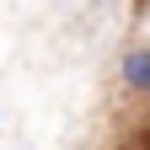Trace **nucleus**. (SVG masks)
<instances>
[{
  "label": "nucleus",
  "instance_id": "obj_1",
  "mask_svg": "<svg viewBox=\"0 0 150 150\" xmlns=\"http://www.w3.org/2000/svg\"><path fill=\"white\" fill-rule=\"evenodd\" d=\"M118 81H123L129 91H139V97H150V48H145V43H134V48L123 54Z\"/></svg>",
  "mask_w": 150,
  "mask_h": 150
},
{
  "label": "nucleus",
  "instance_id": "obj_2",
  "mask_svg": "<svg viewBox=\"0 0 150 150\" xmlns=\"http://www.w3.org/2000/svg\"><path fill=\"white\" fill-rule=\"evenodd\" d=\"M139 6H150V0H139Z\"/></svg>",
  "mask_w": 150,
  "mask_h": 150
},
{
  "label": "nucleus",
  "instance_id": "obj_3",
  "mask_svg": "<svg viewBox=\"0 0 150 150\" xmlns=\"http://www.w3.org/2000/svg\"><path fill=\"white\" fill-rule=\"evenodd\" d=\"M145 150H150V145H145Z\"/></svg>",
  "mask_w": 150,
  "mask_h": 150
}]
</instances>
